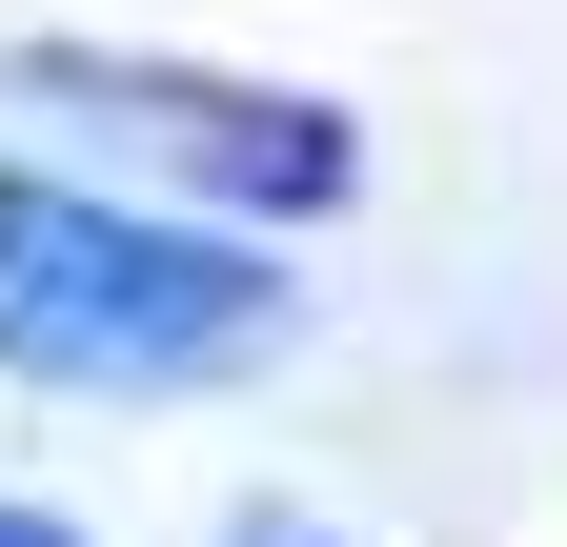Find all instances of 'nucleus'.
<instances>
[{"label":"nucleus","mask_w":567,"mask_h":547,"mask_svg":"<svg viewBox=\"0 0 567 547\" xmlns=\"http://www.w3.org/2000/svg\"><path fill=\"white\" fill-rule=\"evenodd\" d=\"M284 345V285L183 224H122L82 183H0V365L41 385H224Z\"/></svg>","instance_id":"1"},{"label":"nucleus","mask_w":567,"mask_h":547,"mask_svg":"<svg viewBox=\"0 0 567 547\" xmlns=\"http://www.w3.org/2000/svg\"><path fill=\"white\" fill-rule=\"evenodd\" d=\"M61 102H122L163 163H224L244 203H324L344 183V122L324 102H244V82H163V61H41Z\"/></svg>","instance_id":"2"},{"label":"nucleus","mask_w":567,"mask_h":547,"mask_svg":"<svg viewBox=\"0 0 567 547\" xmlns=\"http://www.w3.org/2000/svg\"><path fill=\"white\" fill-rule=\"evenodd\" d=\"M0 547H61V527H41V507H0Z\"/></svg>","instance_id":"3"}]
</instances>
